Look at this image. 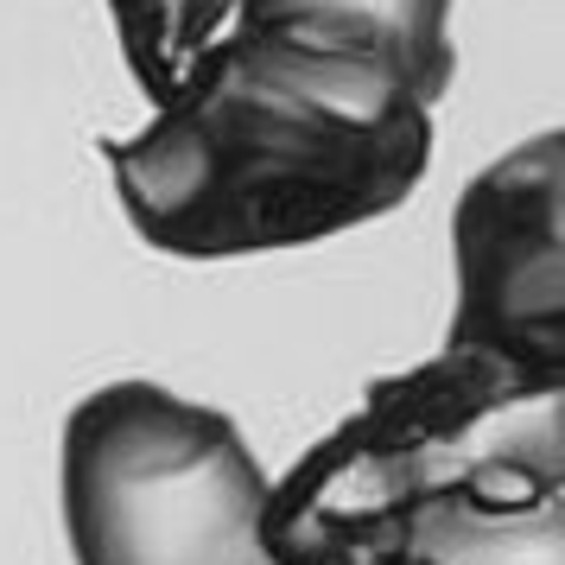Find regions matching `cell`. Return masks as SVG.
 <instances>
[{"mask_svg":"<svg viewBox=\"0 0 565 565\" xmlns=\"http://www.w3.org/2000/svg\"><path fill=\"white\" fill-rule=\"evenodd\" d=\"M565 445L559 394L489 419L445 483L419 502L407 565H559Z\"/></svg>","mask_w":565,"mask_h":565,"instance_id":"5","label":"cell"},{"mask_svg":"<svg viewBox=\"0 0 565 565\" xmlns=\"http://www.w3.org/2000/svg\"><path fill=\"white\" fill-rule=\"evenodd\" d=\"M248 438L159 382L96 387L64 426V527L77 565H274Z\"/></svg>","mask_w":565,"mask_h":565,"instance_id":"3","label":"cell"},{"mask_svg":"<svg viewBox=\"0 0 565 565\" xmlns=\"http://www.w3.org/2000/svg\"><path fill=\"white\" fill-rule=\"evenodd\" d=\"M242 7L248 0H108L128 71L153 103L184 89V77L242 26Z\"/></svg>","mask_w":565,"mask_h":565,"instance_id":"7","label":"cell"},{"mask_svg":"<svg viewBox=\"0 0 565 565\" xmlns=\"http://www.w3.org/2000/svg\"><path fill=\"white\" fill-rule=\"evenodd\" d=\"M242 26H324L382 45L419 103H438L451 83V0H248Z\"/></svg>","mask_w":565,"mask_h":565,"instance_id":"6","label":"cell"},{"mask_svg":"<svg viewBox=\"0 0 565 565\" xmlns=\"http://www.w3.org/2000/svg\"><path fill=\"white\" fill-rule=\"evenodd\" d=\"M433 103L350 32L235 26L128 140H108L128 223L179 260L311 248L407 204Z\"/></svg>","mask_w":565,"mask_h":565,"instance_id":"1","label":"cell"},{"mask_svg":"<svg viewBox=\"0 0 565 565\" xmlns=\"http://www.w3.org/2000/svg\"><path fill=\"white\" fill-rule=\"evenodd\" d=\"M559 394L514 362L445 343L433 362L387 375L306 458L267 483L260 546L274 565H407L419 502L477 445L489 419Z\"/></svg>","mask_w":565,"mask_h":565,"instance_id":"2","label":"cell"},{"mask_svg":"<svg viewBox=\"0 0 565 565\" xmlns=\"http://www.w3.org/2000/svg\"><path fill=\"white\" fill-rule=\"evenodd\" d=\"M458 350L565 382V134L546 128L470 179L451 216Z\"/></svg>","mask_w":565,"mask_h":565,"instance_id":"4","label":"cell"}]
</instances>
